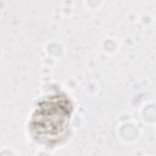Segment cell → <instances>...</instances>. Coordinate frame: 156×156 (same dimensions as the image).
<instances>
[{
  "label": "cell",
  "instance_id": "obj_1",
  "mask_svg": "<svg viewBox=\"0 0 156 156\" xmlns=\"http://www.w3.org/2000/svg\"><path fill=\"white\" fill-rule=\"evenodd\" d=\"M72 111L69 99L53 96L38 104L31 121V128L37 136L52 141L60 136L68 127Z\"/></svg>",
  "mask_w": 156,
  "mask_h": 156
}]
</instances>
